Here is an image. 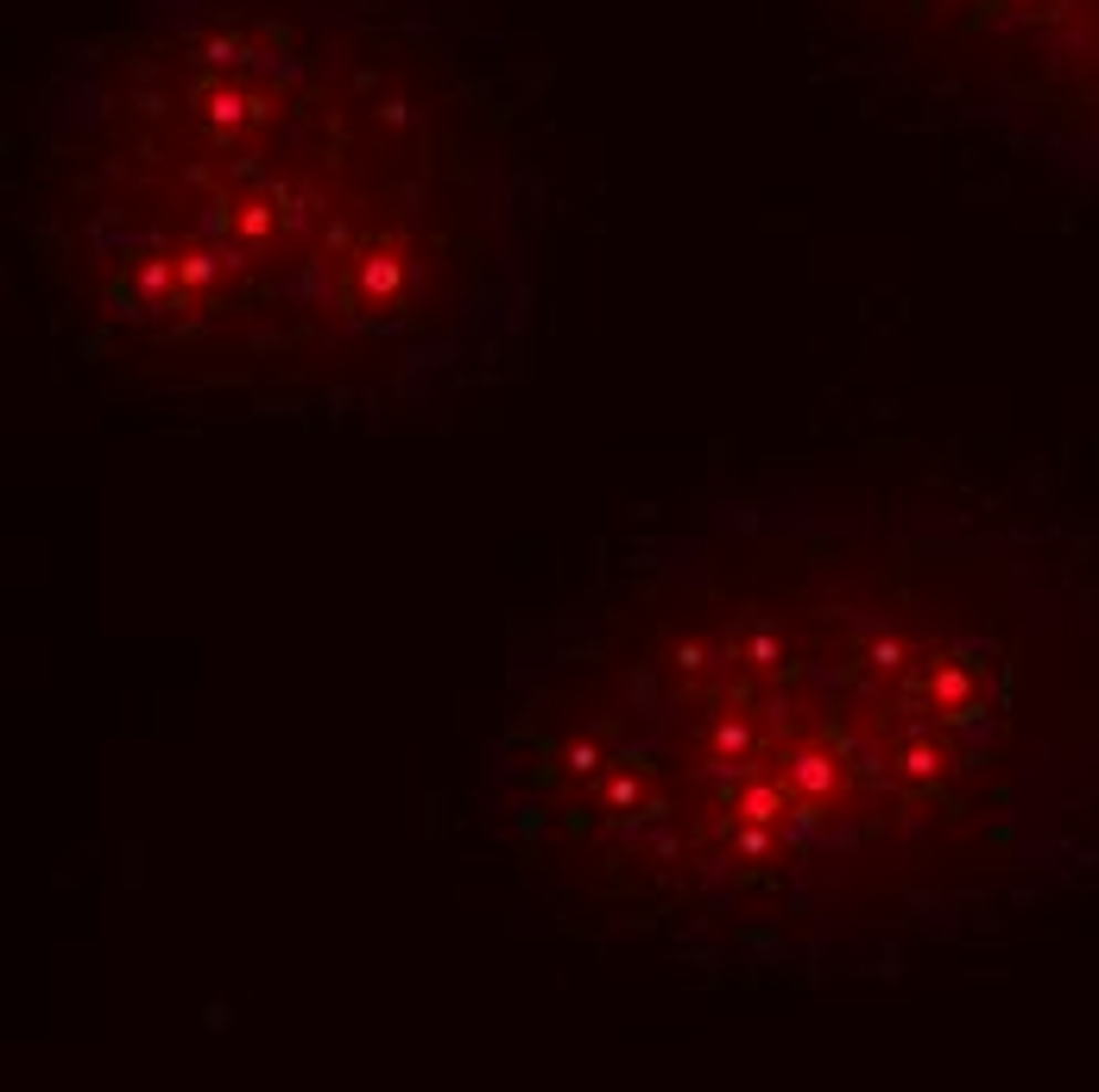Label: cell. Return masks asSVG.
I'll use <instances>...</instances> for the list:
<instances>
[{
    "mask_svg": "<svg viewBox=\"0 0 1099 1092\" xmlns=\"http://www.w3.org/2000/svg\"><path fill=\"white\" fill-rule=\"evenodd\" d=\"M998 670L891 594L784 600L632 663L626 707L588 714L614 745H575L569 765L626 789L638 815L614 828L682 859V878L796 903L898 865L961 809V784L998 758Z\"/></svg>",
    "mask_w": 1099,
    "mask_h": 1092,
    "instance_id": "7a4b0ae2",
    "label": "cell"
},
{
    "mask_svg": "<svg viewBox=\"0 0 1099 1092\" xmlns=\"http://www.w3.org/2000/svg\"><path fill=\"white\" fill-rule=\"evenodd\" d=\"M1024 114L1099 133V0H885Z\"/></svg>",
    "mask_w": 1099,
    "mask_h": 1092,
    "instance_id": "3957f363",
    "label": "cell"
},
{
    "mask_svg": "<svg viewBox=\"0 0 1099 1092\" xmlns=\"http://www.w3.org/2000/svg\"><path fill=\"white\" fill-rule=\"evenodd\" d=\"M64 241L108 328L202 367H360L481 260V114L360 0H146L64 108Z\"/></svg>",
    "mask_w": 1099,
    "mask_h": 1092,
    "instance_id": "6da1fadb",
    "label": "cell"
}]
</instances>
